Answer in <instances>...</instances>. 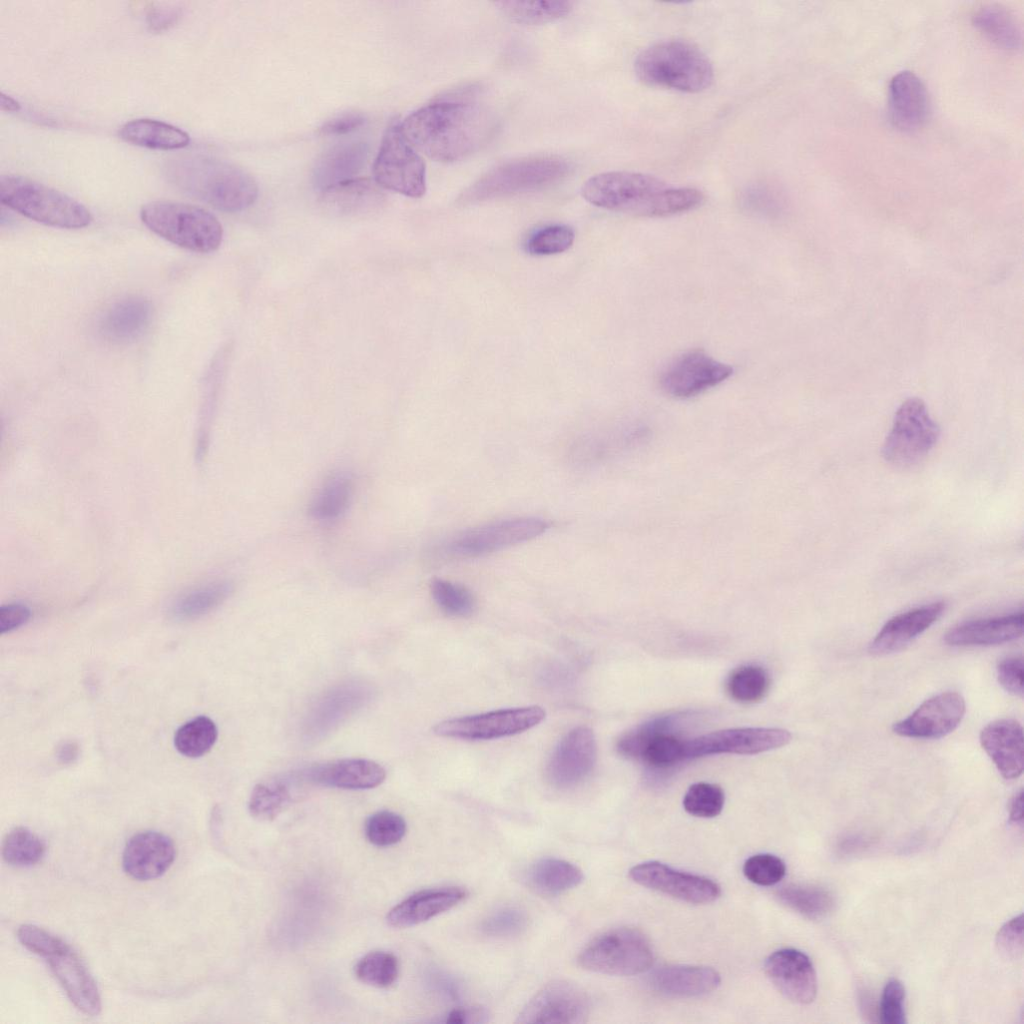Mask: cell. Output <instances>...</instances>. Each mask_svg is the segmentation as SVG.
I'll list each match as a JSON object with an SVG mask.
<instances>
[{"mask_svg": "<svg viewBox=\"0 0 1024 1024\" xmlns=\"http://www.w3.org/2000/svg\"><path fill=\"white\" fill-rule=\"evenodd\" d=\"M495 115L465 100H441L410 113L400 129L406 140L427 157L454 162L476 153L494 137Z\"/></svg>", "mask_w": 1024, "mask_h": 1024, "instance_id": "6da1fadb", "label": "cell"}, {"mask_svg": "<svg viewBox=\"0 0 1024 1024\" xmlns=\"http://www.w3.org/2000/svg\"><path fill=\"white\" fill-rule=\"evenodd\" d=\"M590 204L644 217H665L692 210L704 201L693 187H675L647 174L611 171L590 177L581 187Z\"/></svg>", "mask_w": 1024, "mask_h": 1024, "instance_id": "7a4b0ae2", "label": "cell"}, {"mask_svg": "<svg viewBox=\"0 0 1024 1024\" xmlns=\"http://www.w3.org/2000/svg\"><path fill=\"white\" fill-rule=\"evenodd\" d=\"M165 175L186 194L225 212L245 210L258 196V185L247 171L210 156L174 157L166 164Z\"/></svg>", "mask_w": 1024, "mask_h": 1024, "instance_id": "3957f363", "label": "cell"}, {"mask_svg": "<svg viewBox=\"0 0 1024 1024\" xmlns=\"http://www.w3.org/2000/svg\"><path fill=\"white\" fill-rule=\"evenodd\" d=\"M636 76L650 86L696 93L713 82L714 70L707 56L693 44L666 40L641 51L634 63Z\"/></svg>", "mask_w": 1024, "mask_h": 1024, "instance_id": "277c9868", "label": "cell"}, {"mask_svg": "<svg viewBox=\"0 0 1024 1024\" xmlns=\"http://www.w3.org/2000/svg\"><path fill=\"white\" fill-rule=\"evenodd\" d=\"M140 218L153 233L193 252L210 253L222 243L223 228L219 220L194 205L153 201L142 206Z\"/></svg>", "mask_w": 1024, "mask_h": 1024, "instance_id": "5b68a950", "label": "cell"}, {"mask_svg": "<svg viewBox=\"0 0 1024 1024\" xmlns=\"http://www.w3.org/2000/svg\"><path fill=\"white\" fill-rule=\"evenodd\" d=\"M0 200L7 207L44 225L79 229L92 221L90 211L66 194L17 175L0 177Z\"/></svg>", "mask_w": 1024, "mask_h": 1024, "instance_id": "8992f818", "label": "cell"}, {"mask_svg": "<svg viewBox=\"0 0 1024 1024\" xmlns=\"http://www.w3.org/2000/svg\"><path fill=\"white\" fill-rule=\"evenodd\" d=\"M550 527L539 517H516L497 520L463 530L433 546L429 551L435 561L476 558L526 542Z\"/></svg>", "mask_w": 1024, "mask_h": 1024, "instance_id": "52a82bcc", "label": "cell"}, {"mask_svg": "<svg viewBox=\"0 0 1024 1024\" xmlns=\"http://www.w3.org/2000/svg\"><path fill=\"white\" fill-rule=\"evenodd\" d=\"M569 170V163L559 157L513 160L482 175L468 187L463 199L483 200L543 188L564 178Z\"/></svg>", "mask_w": 1024, "mask_h": 1024, "instance_id": "ba28073f", "label": "cell"}, {"mask_svg": "<svg viewBox=\"0 0 1024 1024\" xmlns=\"http://www.w3.org/2000/svg\"><path fill=\"white\" fill-rule=\"evenodd\" d=\"M579 965L589 971L631 976L647 971L654 962L648 939L633 928H616L591 940L578 955Z\"/></svg>", "mask_w": 1024, "mask_h": 1024, "instance_id": "9c48e42d", "label": "cell"}, {"mask_svg": "<svg viewBox=\"0 0 1024 1024\" xmlns=\"http://www.w3.org/2000/svg\"><path fill=\"white\" fill-rule=\"evenodd\" d=\"M372 172L374 182L384 189L410 198H420L426 192L425 163L398 122L385 130Z\"/></svg>", "mask_w": 1024, "mask_h": 1024, "instance_id": "30bf717a", "label": "cell"}, {"mask_svg": "<svg viewBox=\"0 0 1024 1024\" xmlns=\"http://www.w3.org/2000/svg\"><path fill=\"white\" fill-rule=\"evenodd\" d=\"M940 429L919 398L904 401L895 413L882 453L887 462L907 467L921 461L938 441Z\"/></svg>", "mask_w": 1024, "mask_h": 1024, "instance_id": "8fae6325", "label": "cell"}, {"mask_svg": "<svg viewBox=\"0 0 1024 1024\" xmlns=\"http://www.w3.org/2000/svg\"><path fill=\"white\" fill-rule=\"evenodd\" d=\"M544 718L545 710L540 706L501 709L442 721L434 732L442 737L490 740L526 731Z\"/></svg>", "mask_w": 1024, "mask_h": 1024, "instance_id": "7c38bea8", "label": "cell"}, {"mask_svg": "<svg viewBox=\"0 0 1024 1024\" xmlns=\"http://www.w3.org/2000/svg\"><path fill=\"white\" fill-rule=\"evenodd\" d=\"M791 734L780 728L743 727L684 739V761L715 754H757L786 745Z\"/></svg>", "mask_w": 1024, "mask_h": 1024, "instance_id": "4fadbf2b", "label": "cell"}, {"mask_svg": "<svg viewBox=\"0 0 1024 1024\" xmlns=\"http://www.w3.org/2000/svg\"><path fill=\"white\" fill-rule=\"evenodd\" d=\"M590 1013L586 992L575 983L554 980L542 987L518 1015V1023H583Z\"/></svg>", "mask_w": 1024, "mask_h": 1024, "instance_id": "5bb4252c", "label": "cell"}, {"mask_svg": "<svg viewBox=\"0 0 1024 1024\" xmlns=\"http://www.w3.org/2000/svg\"><path fill=\"white\" fill-rule=\"evenodd\" d=\"M733 368L703 351L686 352L673 360L660 377L662 389L670 396H697L728 379Z\"/></svg>", "mask_w": 1024, "mask_h": 1024, "instance_id": "9a60e30c", "label": "cell"}, {"mask_svg": "<svg viewBox=\"0 0 1024 1024\" xmlns=\"http://www.w3.org/2000/svg\"><path fill=\"white\" fill-rule=\"evenodd\" d=\"M629 875L641 886L688 903H710L721 894L720 886L712 879L679 871L657 861L638 864L631 868Z\"/></svg>", "mask_w": 1024, "mask_h": 1024, "instance_id": "2e32d148", "label": "cell"}, {"mask_svg": "<svg viewBox=\"0 0 1024 1024\" xmlns=\"http://www.w3.org/2000/svg\"><path fill=\"white\" fill-rule=\"evenodd\" d=\"M966 710L963 696L943 692L924 701L905 719L893 724L895 734L914 739H938L954 731Z\"/></svg>", "mask_w": 1024, "mask_h": 1024, "instance_id": "e0dca14e", "label": "cell"}, {"mask_svg": "<svg viewBox=\"0 0 1024 1024\" xmlns=\"http://www.w3.org/2000/svg\"><path fill=\"white\" fill-rule=\"evenodd\" d=\"M597 758L593 732L587 727L569 731L558 743L546 767L549 782L557 788H571L592 772Z\"/></svg>", "mask_w": 1024, "mask_h": 1024, "instance_id": "ac0fdd59", "label": "cell"}, {"mask_svg": "<svg viewBox=\"0 0 1024 1024\" xmlns=\"http://www.w3.org/2000/svg\"><path fill=\"white\" fill-rule=\"evenodd\" d=\"M372 689L363 682H345L323 694L309 710L303 732L307 739L320 738L365 706Z\"/></svg>", "mask_w": 1024, "mask_h": 1024, "instance_id": "d6986e66", "label": "cell"}, {"mask_svg": "<svg viewBox=\"0 0 1024 1024\" xmlns=\"http://www.w3.org/2000/svg\"><path fill=\"white\" fill-rule=\"evenodd\" d=\"M765 972L776 988L790 1001L811 1003L817 993V979L809 957L794 948L773 952L765 961Z\"/></svg>", "mask_w": 1024, "mask_h": 1024, "instance_id": "ffe728a7", "label": "cell"}, {"mask_svg": "<svg viewBox=\"0 0 1024 1024\" xmlns=\"http://www.w3.org/2000/svg\"><path fill=\"white\" fill-rule=\"evenodd\" d=\"M44 958L77 1009L88 1016L98 1015L101 998L96 982L72 948L63 941Z\"/></svg>", "mask_w": 1024, "mask_h": 1024, "instance_id": "44dd1931", "label": "cell"}, {"mask_svg": "<svg viewBox=\"0 0 1024 1024\" xmlns=\"http://www.w3.org/2000/svg\"><path fill=\"white\" fill-rule=\"evenodd\" d=\"M175 859L172 840L156 831L132 836L123 851L122 864L132 878L147 881L163 875Z\"/></svg>", "mask_w": 1024, "mask_h": 1024, "instance_id": "7402d4cb", "label": "cell"}, {"mask_svg": "<svg viewBox=\"0 0 1024 1024\" xmlns=\"http://www.w3.org/2000/svg\"><path fill=\"white\" fill-rule=\"evenodd\" d=\"M944 610L945 603L937 601L892 617L871 641L869 651L885 655L901 650L936 622Z\"/></svg>", "mask_w": 1024, "mask_h": 1024, "instance_id": "603a6c76", "label": "cell"}, {"mask_svg": "<svg viewBox=\"0 0 1024 1024\" xmlns=\"http://www.w3.org/2000/svg\"><path fill=\"white\" fill-rule=\"evenodd\" d=\"M888 103L890 121L901 131L917 130L927 119L928 93L921 79L911 71H902L891 79Z\"/></svg>", "mask_w": 1024, "mask_h": 1024, "instance_id": "cb8c5ba5", "label": "cell"}, {"mask_svg": "<svg viewBox=\"0 0 1024 1024\" xmlns=\"http://www.w3.org/2000/svg\"><path fill=\"white\" fill-rule=\"evenodd\" d=\"M980 743L1005 779L1018 778L1023 772V729L1013 719H999L986 725Z\"/></svg>", "mask_w": 1024, "mask_h": 1024, "instance_id": "d4e9b609", "label": "cell"}, {"mask_svg": "<svg viewBox=\"0 0 1024 1024\" xmlns=\"http://www.w3.org/2000/svg\"><path fill=\"white\" fill-rule=\"evenodd\" d=\"M302 776L309 782L342 789H370L380 785L384 768L367 759H342L312 766Z\"/></svg>", "mask_w": 1024, "mask_h": 1024, "instance_id": "484cf974", "label": "cell"}, {"mask_svg": "<svg viewBox=\"0 0 1024 1024\" xmlns=\"http://www.w3.org/2000/svg\"><path fill=\"white\" fill-rule=\"evenodd\" d=\"M467 895L465 889L455 886L416 892L389 911L387 923L395 928L418 925L455 907Z\"/></svg>", "mask_w": 1024, "mask_h": 1024, "instance_id": "4316f807", "label": "cell"}, {"mask_svg": "<svg viewBox=\"0 0 1024 1024\" xmlns=\"http://www.w3.org/2000/svg\"><path fill=\"white\" fill-rule=\"evenodd\" d=\"M721 982L719 973L711 967L695 965H668L656 969L649 978V986L656 993L671 998H691L714 991Z\"/></svg>", "mask_w": 1024, "mask_h": 1024, "instance_id": "83f0119b", "label": "cell"}, {"mask_svg": "<svg viewBox=\"0 0 1024 1024\" xmlns=\"http://www.w3.org/2000/svg\"><path fill=\"white\" fill-rule=\"evenodd\" d=\"M1023 612L971 620L951 628L944 641L950 646H990L1016 640L1023 634Z\"/></svg>", "mask_w": 1024, "mask_h": 1024, "instance_id": "f1b7e54d", "label": "cell"}, {"mask_svg": "<svg viewBox=\"0 0 1024 1024\" xmlns=\"http://www.w3.org/2000/svg\"><path fill=\"white\" fill-rule=\"evenodd\" d=\"M152 305L143 297L129 296L113 303L102 315L99 332L107 340L127 343L139 338L149 327Z\"/></svg>", "mask_w": 1024, "mask_h": 1024, "instance_id": "f546056e", "label": "cell"}, {"mask_svg": "<svg viewBox=\"0 0 1024 1024\" xmlns=\"http://www.w3.org/2000/svg\"><path fill=\"white\" fill-rule=\"evenodd\" d=\"M368 155V146L362 141H349L334 145L316 162L314 185L322 191L346 180L356 178Z\"/></svg>", "mask_w": 1024, "mask_h": 1024, "instance_id": "4dcf8cb0", "label": "cell"}, {"mask_svg": "<svg viewBox=\"0 0 1024 1024\" xmlns=\"http://www.w3.org/2000/svg\"><path fill=\"white\" fill-rule=\"evenodd\" d=\"M118 136L127 143L140 147L175 150L190 142L188 133L171 124L154 119H135L120 127Z\"/></svg>", "mask_w": 1024, "mask_h": 1024, "instance_id": "1f68e13d", "label": "cell"}, {"mask_svg": "<svg viewBox=\"0 0 1024 1024\" xmlns=\"http://www.w3.org/2000/svg\"><path fill=\"white\" fill-rule=\"evenodd\" d=\"M973 25L996 47L1016 51L1022 44V29L1016 16L999 4H987L975 11Z\"/></svg>", "mask_w": 1024, "mask_h": 1024, "instance_id": "d6a6232c", "label": "cell"}, {"mask_svg": "<svg viewBox=\"0 0 1024 1024\" xmlns=\"http://www.w3.org/2000/svg\"><path fill=\"white\" fill-rule=\"evenodd\" d=\"M383 200L379 186L367 178L356 177L322 191V201L330 209L350 214L365 212Z\"/></svg>", "mask_w": 1024, "mask_h": 1024, "instance_id": "836d02e7", "label": "cell"}, {"mask_svg": "<svg viewBox=\"0 0 1024 1024\" xmlns=\"http://www.w3.org/2000/svg\"><path fill=\"white\" fill-rule=\"evenodd\" d=\"M582 880L583 873L577 866L557 858L540 859L525 874V881L531 889L548 896L566 892Z\"/></svg>", "mask_w": 1024, "mask_h": 1024, "instance_id": "e575fe53", "label": "cell"}, {"mask_svg": "<svg viewBox=\"0 0 1024 1024\" xmlns=\"http://www.w3.org/2000/svg\"><path fill=\"white\" fill-rule=\"evenodd\" d=\"M353 492L352 477L345 472L334 473L323 482L313 496L308 513L316 521H335L347 511Z\"/></svg>", "mask_w": 1024, "mask_h": 1024, "instance_id": "d590c367", "label": "cell"}, {"mask_svg": "<svg viewBox=\"0 0 1024 1024\" xmlns=\"http://www.w3.org/2000/svg\"><path fill=\"white\" fill-rule=\"evenodd\" d=\"M693 712H674L655 717L622 735L616 744L618 753L630 759H640L645 745L653 737L662 733H677L683 724H686Z\"/></svg>", "mask_w": 1024, "mask_h": 1024, "instance_id": "8d00e7d4", "label": "cell"}, {"mask_svg": "<svg viewBox=\"0 0 1024 1024\" xmlns=\"http://www.w3.org/2000/svg\"><path fill=\"white\" fill-rule=\"evenodd\" d=\"M230 581H215L179 596L171 607L172 616L181 621L199 618L221 605L233 592Z\"/></svg>", "mask_w": 1024, "mask_h": 1024, "instance_id": "74e56055", "label": "cell"}, {"mask_svg": "<svg viewBox=\"0 0 1024 1024\" xmlns=\"http://www.w3.org/2000/svg\"><path fill=\"white\" fill-rule=\"evenodd\" d=\"M777 897L787 907L813 920L825 917L835 904L828 890L814 885H787L778 890Z\"/></svg>", "mask_w": 1024, "mask_h": 1024, "instance_id": "f35d334b", "label": "cell"}, {"mask_svg": "<svg viewBox=\"0 0 1024 1024\" xmlns=\"http://www.w3.org/2000/svg\"><path fill=\"white\" fill-rule=\"evenodd\" d=\"M495 6L510 20L537 25L551 22L569 14L573 9L571 1H498Z\"/></svg>", "mask_w": 1024, "mask_h": 1024, "instance_id": "ab89813d", "label": "cell"}, {"mask_svg": "<svg viewBox=\"0 0 1024 1024\" xmlns=\"http://www.w3.org/2000/svg\"><path fill=\"white\" fill-rule=\"evenodd\" d=\"M216 724L209 717L198 716L181 725L174 735L176 750L188 758L205 755L217 740Z\"/></svg>", "mask_w": 1024, "mask_h": 1024, "instance_id": "60d3db41", "label": "cell"}, {"mask_svg": "<svg viewBox=\"0 0 1024 1024\" xmlns=\"http://www.w3.org/2000/svg\"><path fill=\"white\" fill-rule=\"evenodd\" d=\"M46 845L36 834L24 827L12 829L4 838L2 856L15 866H31L44 856Z\"/></svg>", "mask_w": 1024, "mask_h": 1024, "instance_id": "b9f144b4", "label": "cell"}, {"mask_svg": "<svg viewBox=\"0 0 1024 1024\" xmlns=\"http://www.w3.org/2000/svg\"><path fill=\"white\" fill-rule=\"evenodd\" d=\"M770 685L769 675L758 665H743L736 668L727 680V691L732 699L741 703L761 700Z\"/></svg>", "mask_w": 1024, "mask_h": 1024, "instance_id": "7bdbcfd3", "label": "cell"}, {"mask_svg": "<svg viewBox=\"0 0 1024 1024\" xmlns=\"http://www.w3.org/2000/svg\"><path fill=\"white\" fill-rule=\"evenodd\" d=\"M398 972L397 958L384 951L365 955L355 966V975L361 982L378 988L392 985L397 979Z\"/></svg>", "mask_w": 1024, "mask_h": 1024, "instance_id": "ee69618b", "label": "cell"}, {"mask_svg": "<svg viewBox=\"0 0 1024 1024\" xmlns=\"http://www.w3.org/2000/svg\"><path fill=\"white\" fill-rule=\"evenodd\" d=\"M430 588L435 603L448 615L464 617L475 610L476 600L473 594L461 584L445 579H434Z\"/></svg>", "mask_w": 1024, "mask_h": 1024, "instance_id": "f6af8a7d", "label": "cell"}, {"mask_svg": "<svg viewBox=\"0 0 1024 1024\" xmlns=\"http://www.w3.org/2000/svg\"><path fill=\"white\" fill-rule=\"evenodd\" d=\"M291 795L282 782L259 783L251 793L248 808L260 820L274 819L289 803Z\"/></svg>", "mask_w": 1024, "mask_h": 1024, "instance_id": "bcb514c9", "label": "cell"}, {"mask_svg": "<svg viewBox=\"0 0 1024 1024\" xmlns=\"http://www.w3.org/2000/svg\"><path fill=\"white\" fill-rule=\"evenodd\" d=\"M683 746L676 733H662L647 742L640 758L653 769L666 770L684 761Z\"/></svg>", "mask_w": 1024, "mask_h": 1024, "instance_id": "7dc6e473", "label": "cell"}, {"mask_svg": "<svg viewBox=\"0 0 1024 1024\" xmlns=\"http://www.w3.org/2000/svg\"><path fill=\"white\" fill-rule=\"evenodd\" d=\"M724 801V792L720 786L698 782L688 788L683 798V807L693 816L712 818L720 814Z\"/></svg>", "mask_w": 1024, "mask_h": 1024, "instance_id": "c3c4849f", "label": "cell"}, {"mask_svg": "<svg viewBox=\"0 0 1024 1024\" xmlns=\"http://www.w3.org/2000/svg\"><path fill=\"white\" fill-rule=\"evenodd\" d=\"M364 830L370 843L378 847H388L404 837L406 822L394 812L379 811L366 820Z\"/></svg>", "mask_w": 1024, "mask_h": 1024, "instance_id": "681fc988", "label": "cell"}, {"mask_svg": "<svg viewBox=\"0 0 1024 1024\" xmlns=\"http://www.w3.org/2000/svg\"><path fill=\"white\" fill-rule=\"evenodd\" d=\"M575 234L567 225H550L538 230L527 241L526 249L532 255H553L568 250Z\"/></svg>", "mask_w": 1024, "mask_h": 1024, "instance_id": "f907efd6", "label": "cell"}, {"mask_svg": "<svg viewBox=\"0 0 1024 1024\" xmlns=\"http://www.w3.org/2000/svg\"><path fill=\"white\" fill-rule=\"evenodd\" d=\"M743 873L754 884L772 886L783 879L786 866L779 857L761 853L753 855L745 861Z\"/></svg>", "mask_w": 1024, "mask_h": 1024, "instance_id": "816d5d0a", "label": "cell"}, {"mask_svg": "<svg viewBox=\"0 0 1024 1024\" xmlns=\"http://www.w3.org/2000/svg\"><path fill=\"white\" fill-rule=\"evenodd\" d=\"M527 924V916L517 907H503L490 914L481 925L489 936L505 937L520 933Z\"/></svg>", "mask_w": 1024, "mask_h": 1024, "instance_id": "f5cc1de1", "label": "cell"}, {"mask_svg": "<svg viewBox=\"0 0 1024 1024\" xmlns=\"http://www.w3.org/2000/svg\"><path fill=\"white\" fill-rule=\"evenodd\" d=\"M905 989L897 979H891L883 989L880 1002V1018L885 1024H903Z\"/></svg>", "mask_w": 1024, "mask_h": 1024, "instance_id": "db71d44e", "label": "cell"}, {"mask_svg": "<svg viewBox=\"0 0 1024 1024\" xmlns=\"http://www.w3.org/2000/svg\"><path fill=\"white\" fill-rule=\"evenodd\" d=\"M17 938L29 951L43 958L63 942L62 939L50 932L40 927L28 924L19 927L17 930Z\"/></svg>", "mask_w": 1024, "mask_h": 1024, "instance_id": "11a10c76", "label": "cell"}, {"mask_svg": "<svg viewBox=\"0 0 1024 1024\" xmlns=\"http://www.w3.org/2000/svg\"><path fill=\"white\" fill-rule=\"evenodd\" d=\"M996 943L999 951L1007 958L1017 959L1021 957L1023 952V919L1021 914L1001 927Z\"/></svg>", "mask_w": 1024, "mask_h": 1024, "instance_id": "9f6ffc18", "label": "cell"}, {"mask_svg": "<svg viewBox=\"0 0 1024 1024\" xmlns=\"http://www.w3.org/2000/svg\"><path fill=\"white\" fill-rule=\"evenodd\" d=\"M999 684L1010 694L1023 696L1024 671L1021 657H1009L997 666Z\"/></svg>", "mask_w": 1024, "mask_h": 1024, "instance_id": "6f0895ef", "label": "cell"}, {"mask_svg": "<svg viewBox=\"0 0 1024 1024\" xmlns=\"http://www.w3.org/2000/svg\"><path fill=\"white\" fill-rule=\"evenodd\" d=\"M365 116L359 112H348L338 115L325 122L320 132L324 135H343L357 130L364 125Z\"/></svg>", "mask_w": 1024, "mask_h": 1024, "instance_id": "680465c9", "label": "cell"}, {"mask_svg": "<svg viewBox=\"0 0 1024 1024\" xmlns=\"http://www.w3.org/2000/svg\"><path fill=\"white\" fill-rule=\"evenodd\" d=\"M31 617L30 609L20 603H13L1 606L0 608V632L4 634L17 629L28 622Z\"/></svg>", "mask_w": 1024, "mask_h": 1024, "instance_id": "91938a15", "label": "cell"}, {"mask_svg": "<svg viewBox=\"0 0 1024 1024\" xmlns=\"http://www.w3.org/2000/svg\"><path fill=\"white\" fill-rule=\"evenodd\" d=\"M487 1013L481 1007H459L450 1011L445 1019L446 1023H478L487 1020Z\"/></svg>", "mask_w": 1024, "mask_h": 1024, "instance_id": "94428289", "label": "cell"}, {"mask_svg": "<svg viewBox=\"0 0 1024 1024\" xmlns=\"http://www.w3.org/2000/svg\"><path fill=\"white\" fill-rule=\"evenodd\" d=\"M177 17L178 13L174 9H157L149 14V26L153 30H162L172 25L177 20Z\"/></svg>", "mask_w": 1024, "mask_h": 1024, "instance_id": "6125c7cd", "label": "cell"}, {"mask_svg": "<svg viewBox=\"0 0 1024 1024\" xmlns=\"http://www.w3.org/2000/svg\"><path fill=\"white\" fill-rule=\"evenodd\" d=\"M79 753L78 745L75 742H65L59 748L57 757L62 764L73 763Z\"/></svg>", "mask_w": 1024, "mask_h": 1024, "instance_id": "be15d7a7", "label": "cell"}, {"mask_svg": "<svg viewBox=\"0 0 1024 1024\" xmlns=\"http://www.w3.org/2000/svg\"><path fill=\"white\" fill-rule=\"evenodd\" d=\"M1010 819L1015 823H1021L1023 819V792L1020 791L1014 796L1010 805Z\"/></svg>", "mask_w": 1024, "mask_h": 1024, "instance_id": "e7e4bbea", "label": "cell"}, {"mask_svg": "<svg viewBox=\"0 0 1024 1024\" xmlns=\"http://www.w3.org/2000/svg\"><path fill=\"white\" fill-rule=\"evenodd\" d=\"M0 107L1 110L8 112H17L21 109V105L18 101L4 93L0 94Z\"/></svg>", "mask_w": 1024, "mask_h": 1024, "instance_id": "03108f58", "label": "cell"}]
</instances>
